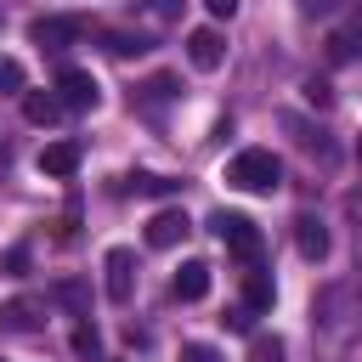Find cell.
<instances>
[{"mask_svg":"<svg viewBox=\"0 0 362 362\" xmlns=\"http://www.w3.org/2000/svg\"><path fill=\"white\" fill-rule=\"evenodd\" d=\"M226 181H232L238 192H277V187H283V164H277L272 147H243V153L226 164Z\"/></svg>","mask_w":362,"mask_h":362,"instance_id":"cell-1","label":"cell"},{"mask_svg":"<svg viewBox=\"0 0 362 362\" xmlns=\"http://www.w3.org/2000/svg\"><path fill=\"white\" fill-rule=\"evenodd\" d=\"M209 232H215L238 260H249V266H255V255H260V232H255V221H249V215H238V209H215V215H209Z\"/></svg>","mask_w":362,"mask_h":362,"instance_id":"cell-2","label":"cell"},{"mask_svg":"<svg viewBox=\"0 0 362 362\" xmlns=\"http://www.w3.org/2000/svg\"><path fill=\"white\" fill-rule=\"evenodd\" d=\"M28 40L45 45V51H62V45L85 40V17H34L28 23Z\"/></svg>","mask_w":362,"mask_h":362,"instance_id":"cell-3","label":"cell"},{"mask_svg":"<svg viewBox=\"0 0 362 362\" xmlns=\"http://www.w3.org/2000/svg\"><path fill=\"white\" fill-rule=\"evenodd\" d=\"M57 96H62V107H74V113H90V107L102 102V85H96L85 68H62V74H57Z\"/></svg>","mask_w":362,"mask_h":362,"instance_id":"cell-4","label":"cell"},{"mask_svg":"<svg viewBox=\"0 0 362 362\" xmlns=\"http://www.w3.org/2000/svg\"><path fill=\"white\" fill-rule=\"evenodd\" d=\"M351 305H356V288H351V283H334V288H322V294H317V322H322L328 334H345Z\"/></svg>","mask_w":362,"mask_h":362,"instance_id":"cell-5","label":"cell"},{"mask_svg":"<svg viewBox=\"0 0 362 362\" xmlns=\"http://www.w3.org/2000/svg\"><path fill=\"white\" fill-rule=\"evenodd\" d=\"M187 62H192L198 74H215V68L226 62V40H221V28H192V34H187Z\"/></svg>","mask_w":362,"mask_h":362,"instance_id":"cell-6","label":"cell"},{"mask_svg":"<svg viewBox=\"0 0 362 362\" xmlns=\"http://www.w3.org/2000/svg\"><path fill=\"white\" fill-rule=\"evenodd\" d=\"M102 272H107V300H113V305H124V300H130V288H136V255L119 243V249H107Z\"/></svg>","mask_w":362,"mask_h":362,"instance_id":"cell-7","label":"cell"},{"mask_svg":"<svg viewBox=\"0 0 362 362\" xmlns=\"http://www.w3.org/2000/svg\"><path fill=\"white\" fill-rule=\"evenodd\" d=\"M79 158H85V147H79V141H45V147H40V175L68 181V175L79 170Z\"/></svg>","mask_w":362,"mask_h":362,"instance_id":"cell-8","label":"cell"},{"mask_svg":"<svg viewBox=\"0 0 362 362\" xmlns=\"http://www.w3.org/2000/svg\"><path fill=\"white\" fill-rule=\"evenodd\" d=\"M187 232H192L187 209H158V215L147 221V243H153V249H170V243H181Z\"/></svg>","mask_w":362,"mask_h":362,"instance_id":"cell-9","label":"cell"},{"mask_svg":"<svg viewBox=\"0 0 362 362\" xmlns=\"http://www.w3.org/2000/svg\"><path fill=\"white\" fill-rule=\"evenodd\" d=\"M45 322V305L40 300H6L0 305V328H11V334H34Z\"/></svg>","mask_w":362,"mask_h":362,"instance_id":"cell-10","label":"cell"},{"mask_svg":"<svg viewBox=\"0 0 362 362\" xmlns=\"http://www.w3.org/2000/svg\"><path fill=\"white\" fill-rule=\"evenodd\" d=\"M294 249H300L305 260H322V255H328V226H322L317 215H300V221H294Z\"/></svg>","mask_w":362,"mask_h":362,"instance_id":"cell-11","label":"cell"},{"mask_svg":"<svg viewBox=\"0 0 362 362\" xmlns=\"http://www.w3.org/2000/svg\"><path fill=\"white\" fill-rule=\"evenodd\" d=\"M23 119L28 124H57L62 119V96H51V90H23Z\"/></svg>","mask_w":362,"mask_h":362,"instance_id":"cell-12","label":"cell"},{"mask_svg":"<svg viewBox=\"0 0 362 362\" xmlns=\"http://www.w3.org/2000/svg\"><path fill=\"white\" fill-rule=\"evenodd\" d=\"M170 288H175V300H204L209 294V260H187Z\"/></svg>","mask_w":362,"mask_h":362,"instance_id":"cell-13","label":"cell"},{"mask_svg":"<svg viewBox=\"0 0 362 362\" xmlns=\"http://www.w3.org/2000/svg\"><path fill=\"white\" fill-rule=\"evenodd\" d=\"M272 300H277L272 277H266L260 266H249V272H243V305H249V311H272Z\"/></svg>","mask_w":362,"mask_h":362,"instance_id":"cell-14","label":"cell"},{"mask_svg":"<svg viewBox=\"0 0 362 362\" xmlns=\"http://www.w3.org/2000/svg\"><path fill=\"white\" fill-rule=\"evenodd\" d=\"M124 192H141V198H170V192H175V181H170V175H153V170H136V175H124Z\"/></svg>","mask_w":362,"mask_h":362,"instance_id":"cell-15","label":"cell"},{"mask_svg":"<svg viewBox=\"0 0 362 362\" xmlns=\"http://www.w3.org/2000/svg\"><path fill=\"white\" fill-rule=\"evenodd\" d=\"M147 45H153L147 34H124V28H107L102 34V51H113V57H141Z\"/></svg>","mask_w":362,"mask_h":362,"instance_id":"cell-16","label":"cell"},{"mask_svg":"<svg viewBox=\"0 0 362 362\" xmlns=\"http://www.w3.org/2000/svg\"><path fill=\"white\" fill-rule=\"evenodd\" d=\"M51 300H57V305H68L74 317H90V294H85V283H74V277H68V283H57V294H51Z\"/></svg>","mask_w":362,"mask_h":362,"instance_id":"cell-17","label":"cell"},{"mask_svg":"<svg viewBox=\"0 0 362 362\" xmlns=\"http://www.w3.org/2000/svg\"><path fill=\"white\" fill-rule=\"evenodd\" d=\"M23 85H28L23 62L17 57H0V96H23Z\"/></svg>","mask_w":362,"mask_h":362,"instance_id":"cell-18","label":"cell"},{"mask_svg":"<svg viewBox=\"0 0 362 362\" xmlns=\"http://www.w3.org/2000/svg\"><path fill=\"white\" fill-rule=\"evenodd\" d=\"M74 351L90 356V362L102 356V334H96V322H79V328H74Z\"/></svg>","mask_w":362,"mask_h":362,"instance_id":"cell-19","label":"cell"},{"mask_svg":"<svg viewBox=\"0 0 362 362\" xmlns=\"http://www.w3.org/2000/svg\"><path fill=\"white\" fill-rule=\"evenodd\" d=\"M249 351H255V362H283V339L277 334H255Z\"/></svg>","mask_w":362,"mask_h":362,"instance_id":"cell-20","label":"cell"},{"mask_svg":"<svg viewBox=\"0 0 362 362\" xmlns=\"http://www.w3.org/2000/svg\"><path fill=\"white\" fill-rule=\"evenodd\" d=\"M141 96H147V102H170V96H175V79H170V74H153V79L141 85Z\"/></svg>","mask_w":362,"mask_h":362,"instance_id":"cell-21","label":"cell"},{"mask_svg":"<svg viewBox=\"0 0 362 362\" xmlns=\"http://www.w3.org/2000/svg\"><path fill=\"white\" fill-rule=\"evenodd\" d=\"M305 102H311V107H328V102H334L328 79H305Z\"/></svg>","mask_w":362,"mask_h":362,"instance_id":"cell-22","label":"cell"},{"mask_svg":"<svg viewBox=\"0 0 362 362\" xmlns=\"http://www.w3.org/2000/svg\"><path fill=\"white\" fill-rule=\"evenodd\" d=\"M221 322H226L232 334H249V328H255V311H249V305H238V311H226Z\"/></svg>","mask_w":362,"mask_h":362,"instance_id":"cell-23","label":"cell"},{"mask_svg":"<svg viewBox=\"0 0 362 362\" xmlns=\"http://www.w3.org/2000/svg\"><path fill=\"white\" fill-rule=\"evenodd\" d=\"M181 362H221V356H215L209 345H187V351H181Z\"/></svg>","mask_w":362,"mask_h":362,"instance_id":"cell-24","label":"cell"},{"mask_svg":"<svg viewBox=\"0 0 362 362\" xmlns=\"http://www.w3.org/2000/svg\"><path fill=\"white\" fill-rule=\"evenodd\" d=\"M328 57H334V62H345V57H351V40H345V34H334V40H328Z\"/></svg>","mask_w":362,"mask_h":362,"instance_id":"cell-25","label":"cell"},{"mask_svg":"<svg viewBox=\"0 0 362 362\" xmlns=\"http://www.w3.org/2000/svg\"><path fill=\"white\" fill-rule=\"evenodd\" d=\"M204 6H209V17H232L238 11V0H204Z\"/></svg>","mask_w":362,"mask_h":362,"instance_id":"cell-26","label":"cell"},{"mask_svg":"<svg viewBox=\"0 0 362 362\" xmlns=\"http://www.w3.org/2000/svg\"><path fill=\"white\" fill-rule=\"evenodd\" d=\"M356 158H362V141H356Z\"/></svg>","mask_w":362,"mask_h":362,"instance_id":"cell-27","label":"cell"}]
</instances>
